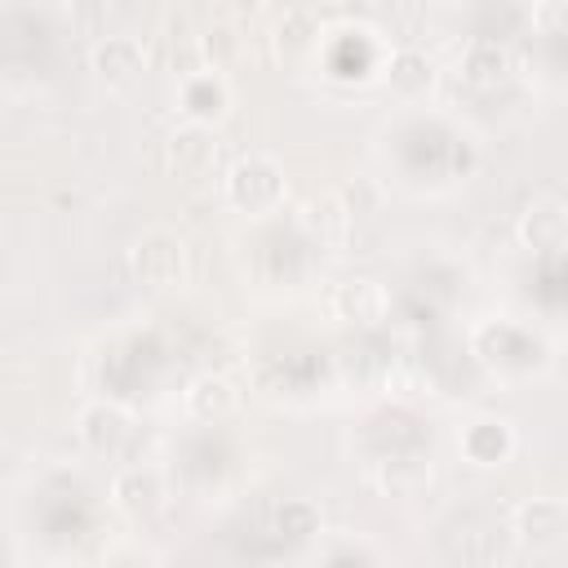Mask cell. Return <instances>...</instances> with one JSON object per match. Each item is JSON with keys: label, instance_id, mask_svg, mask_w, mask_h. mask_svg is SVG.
I'll use <instances>...</instances> for the list:
<instances>
[{"label": "cell", "instance_id": "cell-9", "mask_svg": "<svg viewBox=\"0 0 568 568\" xmlns=\"http://www.w3.org/2000/svg\"><path fill=\"white\" fill-rule=\"evenodd\" d=\"M186 404H191L200 417H209V413H226V408L235 404V395H231V386H226L222 377H204V382L191 386Z\"/></svg>", "mask_w": 568, "mask_h": 568}, {"label": "cell", "instance_id": "cell-7", "mask_svg": "<svg viewBox=\"0 0 568 568\" xmlns=\"http://www.w3.org/2000/svg\"><path fill=\"white\" fill-rule=\"evenodd\" d=\"M120 435H124V413H120V408L98 404V408L84 413V439H89L93 448H115Z\"/></svg>", "mask_w": 568, "mask_h": 568}, {"label": "cell", "instance_id": "cell-1", "mask_svg": "<svg viewBox=\"0 0 568 568\" xmlns=\"http://www.w3.org/2000/svg\"><path fill=\"white\" fill-rule=\"evenodd\" d=\"M280 191H284L280 169H275L271 160H262V155L235 164V173H231V200H235L240 209H248V213L271 209V204L280 200Z\"/></svg>", "mask_w": 568, "mask_h": 568}, {"label": "cell", "instance_id": "cell-2", "mask_svg": "<svg viewBox=\"0 0 568 568\" xmlns=\"http://www.w3.org/2000/svg\"><path fill=\"white\" fill-rule=\"evenodd\" d=\"M519 537L532 546V550H550L568 537V510L550 497H537L519 510Z\"/></svg>", "mask_w": 568, "mask_h": 568}, {"label": "cell", "instance_id": "cell-5", "mask_svg": "<svg viewBox=\"0 0 568 568\" xmlns=\"http://www.w3.org/2000/svg\"><path fill=\"white\" fill-rule=\"evenodd\" d=\"M138 62H142V53H138V44L124 40V36H106V40L98 44V71H102L106 80H129V75L138 71Z\"/></svg>", "mask_w": 568, "mask_h": 568}, {"label": "cell", "instance_id": "cell-6", "mask_svg": "<svg viewBox=\"0 0 568 568\" xmlns=\"http://www.w3.org/2000/svg\"><path fill=\"white\" fill-rule=\"evenodd\" d=\"M390 84L399 89V93H417V89H426L430 84V62H426V53H417V49H399L395 58H390Z\"/></svg>", "mask_w": 568, "mask_h": 568}, {"label": "cell", "instance_id": "cell-4", "mask_svg": "<svg viewBox=\"0 0 568 568\" xmlns=\"http://www.w3.org/2000/svg\"><path fill=\"white\" fill-rule=\"evenodd\" d=\"M386 306V293L373 284V280H351L337 288V311L346 320H377Z\"/></svg>", "mask_w": 568, "mask_h": 568}, {"label": "cell", "instance_id": "cell-10", "mask_svg": "<svg viewBox=\"0 0 568 568\" xmlns=\"http://www.w3.org/2000/svg\"><path fill=\"white\" fill-rule=\"evenodd\" d=\"M532 222H537L541 231H532L528 240H546V231H550V226H559V231H568V222H564V213H559V209H537V213L528 217V226H532Z\"/></svg>", "mask_w": 568, "mask_h": 568}, {"label": "cell", "instance_id": "cell-3", "mask_svg": "<svg viewBox=\"0 0 568 568\" xmlns=\"http://www.w3.org/2000/svg\"><path fill=\"white\" fill-rule=\"evenodd\" d=\"M133 262H138V275H142L146 284L164 288V284H173V280L182 275V244H178L173 235L155 231V235H146V240L138 244Z\"/></svg>", "mask_w": 568, "mask_h": 568}, {"label": "cell", "instance_id": "cell-8", "mask_svg": "<svg viewBox=\"0 0 568 568\" xmlns=\"http://www.w3.org/2000/svg\"><path fill=\"white\" fill-rule=\"evenodd\" d=\"M209 155H213V142H209V129L204 124H182L173 133V160L182 169H200Z\"/></svg>", "mask_w": 568, "mask_h": 568}]
</instances>
